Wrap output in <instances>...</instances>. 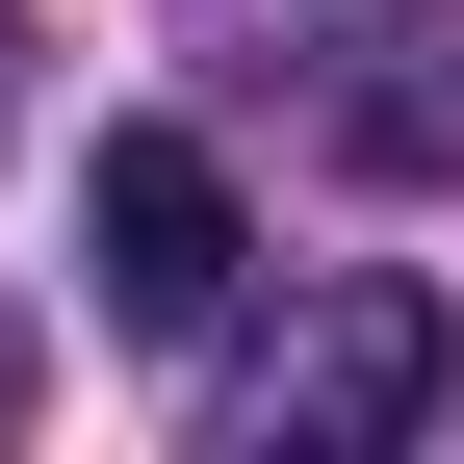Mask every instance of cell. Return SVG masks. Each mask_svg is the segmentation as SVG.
<instances>
[{"instance_id":"6da1fadb","label":"cell","mask_w":464,"mask_h":464,"mask_svg":"<svg viewBox=\"0 0 464 464\" xmlns=\"http://www.w3.org/2000/svg\"><path fill=\"white\" fill-rule=\"evenodd\" d=\"M78 258H103V310L181 362V335L232 310V258H258V207H232L207 130H103V155H78Z\"/></svg>"},{"instance_id":"7a4b0ae2","label":"cell","mask_w":464,"mask_h":464,"mask_svg":"<svg viewBox=\"0 0 464 464\" xmlns=\"http://www.w3.org/2000/svg\"><path fill=\"white\" fill-rule=\"evenodd\" d=\"M439 387H464V335H439V284H335V310L284 335L258 387H232V439H258V464H362V439H413Z\"/></svg>"},{"instance_id":"3957f363","label":"cell","mask_w":464,"mask_h":464,"mask_svg":"<svg viewBox=\"0 0 464 464\" xmlns=\"http://www.w3.org/2000/svg\"><path fill=\"white\" fill-rule=\"evenodd\" d=\"M0 130H26V26H0Z\"/></svg>"},{"instance_id":"277c9868","label":"cell","mask_w":464,"mask_h":464,"mask_svg":"<svg viewBox=\"0 0 464 464\" xmlns=\"http://www.w3.org/2000/svg\"><path fill=\"white\" fill-rule=\"evenodd\" d=\"M0 413H26V310H0Z\"/></svg>"}]
</instances>
